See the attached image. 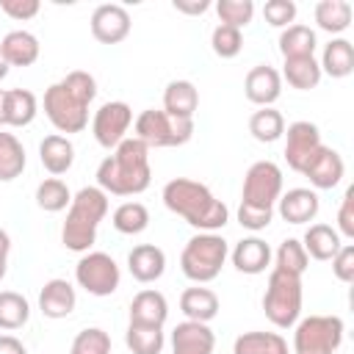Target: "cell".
<instances>
[{
	"label": "cell",
	"mask_w": 354,
	"mask_h": 354,
	"mask_svg": "<svg viewBox=\"0 0 354 354\" xmlns=\"http://www.w3.org/2000/svg\"><path fill=\"white\" fill-rule=\"evenodd\" d=\"M149 147L136 136H127L97 166V188L113 196H136L149 188Z\"/></svg>",
	"instance_id": "cell-1"
},
{
	"label": "cell",
	"mask_w": 354,
	"mask_h": 354,
	"mask_svg": "<svg viewBox=\"0 0 354 354\" xmlns=\"http://www.w3.org/2000/svg\"><path fill=\"white\" fill-rule=\"evenodd\" d=\"M163 205L177 213L180 218H185V224H191L199 232H216L230 221V210L221 199L213 196V191L191 177H174L163 185L160 194Z\"/></svg>",
	"instance_id": "cell-2"
},
{
	"label": "cell",
	"mask_w": 354,
	"mask_h": 354,
	"mask_svg": "<svg viewBox=\"0 0 354 354\" xmlns=\"http://www.w3.org/2000/svg\"><path fill=\"white\" fill-rule=\"evenodd\" d=\"M108 213V194L97 185L80 188L66 210V221L61 227V241L69 252L86 254L97 241V227Z\"/></svg>",
	"instance_id": "cell-3"
},
{
	"label": "cell",
	"mask_w": 354,
	"mask_h": 354,
	"mask_svg": "<svg viewBox=\"0 0 354 354\" xmlns=\"http://www.w3.org/2000/svg\"><path fill=\"white\" fill-rule=\"evenodd\" d=\"M227 254H230V246L218 232H196L183 246L180 268L191 282L205 285V282H213L221 274V266H224Z\"/></svg>",
	"instance_id": "cell-4"
},
{
	"label": "cell",
	"mask_w": 354,
	"mask_h": 354,
	"mask_svg": "<svg viewBox=\"0 0 354 354\" xmlns=\"http://www.w3.org/2000/svg\"><path fill=\"white\" fill-rule=\"evenodd\" d=\"M263 313L277 329L296 326L301 315V277L288 274L282 268H271L263 293Z\"/></svg>",
	"instance_id": "cell-5"
},
{
	"label": "cell",
	"mask_w": 354,
	"mask_h": 354,
	"mask_svg": "<svg viewBox=\"0 0 354 354\" xmlns=\"http://www.w3.org/2000/svg\"><path fill=\"white\" fill-rule=\"evenodd\" d=\"M136 138L144 141L149 149L163 147H183L194 136V119H174L163 108H147L133 122Z\"/></svg>",
	"instance_id": "cell-6"
},
{
	"label": "cell",
	"mask_w": 354,
	"mask_h": 354,
	"mask_svg": "<svg viewBox=\"0 0 354 354\" xmlns=\"http://www.w3.org/2000/svg\"><path fill=\"white\" fill-rule=\"evenodd\" d=\"M343 318L307 315L293 326V354H337L343 343Z\"/></svg>",
	"instance_id": "cell-7"
},
{
	"label": "cell",
	"mask_w": 354,
	"mask_h": 354,
	"mask_svg": "<svg viewBox=\"0 0 354 354\" xmlns=\"http://www.w3.org/2000/svg\"><path fill=\"white\" fill-rule=\"evenodd\" d=\"M44 113L50 119V124L64 136L69 133H80L88 124V105L75 97L61 80L47 86L44 91Z\"/></svg>",
	"instance_id": "cell-8"
},
{
	"label": "cell",
	"mask_w": 354,
	"mask_h": 354,
	"mask_svg": "<svg viewBox=\"0 0 354 354\" xmlns=\"http://www.w3.org/2000/svg\"><path fill=\"white\" fill-rule=\"evenodd\" d=\"M279 196H282V169L274 160H254L243 174L241 205L274 210Z\"/></svg>",
	"instance_id": "cell-9"
},
{
	"label": "cell",
	"mask_w": 354,
	"mask_h": 354,
	"mask_svg": "<svg viewBox=\"0 0 354 354\" xmlns=\"http://www.w3.org/2000/svg\"><path fill=\"white\" fill-rule=\"evenodd\" d=\"M119 266L105 252H86L75 266V282L91 296H111L119 288Z\"/></svg>",
	"instance_id": "cell-10"
},
{
	"label": "cell",
	"mask_w": 354,
	"mask_h": 354,
	"mask_svg": "<svg viewBox=\"0 0 354 354\" xmlns=\"http://www.w3.org/2000/svg\"><path fill=\"white\" fill-rule=\"evenodd\" d=\"M130 124H133V108L122 100H111L97 108L91 119V133L102 149H116L127 138Z\"/></svg>",
	"instance_id": "cell-11"
},
{
	"label": "cell",
	"mask_w": 354,
	"mask_h": 354,
	"mask_svg": "<svg viewBox=\"0 0 354 354\" xmlns=\"http://www.w3.org/2000/svg\"><path fill=\"white\" fill-rule=\"evenodd\" d=\"M282 136H285V160H288V166L293 171L301 174V169L307 166V160L324 147L321 130H318V124L301 119V122L288 124V130Z\"/></svg>",
	"instance_id": "cell-12"
},
{
	"label": "cell",
	"mask_w": 354,
	"mask_h": 354,
	"mask_svg": "<svg viewBox=\"0 0 354 354\" xmlns=\"http://www.w3.org/2000/svg\"><path fill=\"white\" fill-rule=\"evenodd\" d=\"M91 36L100 44H119L130 36V14L119 3H102L91 14Z\"/></svg>",
	"instance_id": "cell-13"
},
{
	"label": "cell",
	"mask_w": 354,
	"mask_h": 354,
	"mask_svg": "<svg viewBox=\"0 0 354 354\" xmlns=\"http://www.w3.org/2000/svg\"><path fill=\"white\" fill-rule=\"evenodd\" d=\"M243 94H246L249 102H254L260 108H271L279 100V94H282V77H279V72L274 66H268V64L252 66L246 72V77H243Z\"/></svg>",
	"instance_id": "cell-14"
},
{
	"label": "cell",
	"mask_w": 354,
	"mask_h": 354,
	"mask_svg": "<svg viewBox=\"0 0 354 354\" xmlns=\"http://www.w3.org/2000/svg\"><path fill=\"white\" fill-rule=\"evenodd\" d=\"M301 174L310 180L313 188L326 191V188H335V185L343 180V174H346V163H343V158H340L337 149H332V147H321V149L307 160V166L301 169Z\"/></svg>",
	"instance_id": "cell-15"
},
{
	"label": "cell",
	"mask_w": 354,
	"mask_h": 354,
	"mask_svg": "<svg viewBox=\"0 0 354 354\" xmlns=\"http://www.w3.org/2000/svg\"><path fill=\"white\" fill-rule=\"evenodd\" d=\"M216 335L207 324L183 321L171 332V354H213Z\"/></svg>",
	"instance_id": "cell-16"
},
{
	"label": "cell",
	"mask_w": 354,
	"mask_h": 354,
	"mask_svg": "<svg viewBox=\"0 0 354 354\" xmlns=\"http://www.w3.org/2000/svg\"><path fill=\"white\" fill-rule=\"evenodd\" d=\"M75 304H77V293H75L72 282H66V279H58V277L47 279L44 288L39 290V310L44 318H53V321L66 318V315H72Z\"/></svg>",
	"instance_id": "cell-17"
},
{
	"label": "cell",
	"mask_w": 354,
	"mask_h": 354,
	"mask_svg": "<svg viewBox=\"0 0 354 354\" xmlns=\"http://www.w3.org/2000/svg\"><path fill=\"white\" fill-rule=\"evenodd\" d=\"M277 210L288 224H307L318 216L321 202L313 188H290L277 199Z\"/></svg>",
	"instance_id": "cell-18"
},
{
	"label": "cell",
	"mask_w": 354,
	"mask_h": 354,
	"mask_svg": "<svg viewBox=\"0 0 354 354\" xmlns=\"http://www.w3.org/2000/svg\"><path fill=\"white\" fill-rule=\"evenodd\" d=\"M230 257H232V266H235L241 274L254 277V274H263V271L271 266V246H268L263 238L249 235V238H241V241L232 246Z\"/></svg>",
	"instance_id": "cell-19"
},
{
	"label": "cell",
	"mask_w": 354,
	"mask_h": 354,
	"mask_svg": "<svg viewBox=\"0 0 354 354\" xmlns=\"http://www.w3.org/2000/svg\"><path fill=\"white\" fill-rule=\"evenodd\" d=\"M127 268H130V274H133L136 282H144V285L147 282H155L166 271V254L155 243H138L127 254Z\"/></svg>",
	"instance_id": "cell-20"
},
{
	"label": "cell",
	"mask_w": 354,
	"mask_h": 354,
	"mask_svg": "<svg viewBox=\"0 0 354 354\" xmlns=\"http://www.w3.org/2000/svg\"><path fill=\"white\" fill-rule=\"evenodd\" d=\"M169 318V301L160 290L144 288L130 301V324H147V326H163Z\"/></svg>",
	"instance_id": "cell-21"
},
{
	"label": "cell",
	"mask_w": 354,
	"mask_h": 354,
	"mask_svg": "<svg viewBox=\"0 0 354 354\" xmlns=\"http://www.w3.org/2000/svg\"><path fill=\"white\" fill-rule=\"evenodd\" d=\"M0 53L6 58L8 66H30L39 61V53H41V44L39 39L30 33V30H8L0 41Z\"/></svg>",
	"instance_id": "cell-22"
},
{
	"label": "cell",
	"mask_w": 354,
	"mask_h": 354,
	"mask_svg": "<svg viewBox=\"0 0 354 354\" xmlns=\"http://www.w3.org/2000/svg\"><path fill=\"white\" fill-rule=\"evenodd\" d=\"M39 160H41V166H44L53 177L66 174V171L72 169V163H75V147H72V141H69L66 136L50 133V136H44L41 144H39Z\"/></svg>",
	"instance_id": "cell-23"
},
{
	"label": "cell",
	"mask_w": 354,
	"mask_h": 354,
	"mask_svg": "<svg viewBox=\"0 0 354 354\" xmlns=\"http://www.w3.org/2000/svg\"><path fill=\"white\" fill-rule=\"evenodd\" d=\"M218 296L210 290V288H202V285H194V288H185L180 293V310L185 315V321H199V324H210L216 315H218Z\"/></svg>",
	"instance_id": "cell-24"
},
{
	"label": "cell",
	"mask_w": 354,
	"mask_h": 354,
	"mask_svg": "<svg viewBox=\"0 0 354 354\" xmlns=\"http://www.w3.org/2000/svg\"><path fill=\"white\" fill-rule=\"evenodd\" d=\"M199 108V91L191 80H171L163 91V111L174 119H194Z\"/></svg>",
	"instance_id": "cell-25"
},
{
	"label": "cell",
	"mask_w": 354,
	"mask_h": 354,
	"mask_svg": "<svg viewBox=\"0 0 354 354\" xmlns=\"http://www.w3.org/2000/svg\"><path fill=\"white\" fill-rule=\"evenodd\" d=\"M3 113L8 127H28L39 113V100L28 88H6Z\"/></svg>",
	"instance_id": "cell-26"
},
{
	"label": "cell",
	"mask_w": 354,
	"mask_h": 354,
	"mask_svg": "<svg viewBox=\"0 0 354 354\" xmlns=\"http://www.w3.org/2000/svg\"><path fill=\"white\" fill-rule=\"evenodd\" d=\"M279 53L282 58H307V55H315V47H318V39H315V30L310 25H288L282 33H279Z\"/></svg>",
	"instance_id": "cell-27"
},
{
	"label": "cell",
	"mask_w": 354,
	"mask_h": 354,
	"mask_svg": "<svg viewBox=\"0 0 354 354\" xmlns=\"http://www.w3.org/2000/svg\"><path fill=\"white\" fill-rule=\"evenodd\" d=\"M301 246H304L307 257H313V260H332L343 243H340V235H337L335 227H329V224H310L304 238H301Z\"/></svg>",
	"instance_id": "cell-28"
},
{
	"label": "cell",
	"mask_w": 354,
	"mask_h": 354,
	"mask_svg": "<svg viewBox=\"0 0 354 354\" xmlns=\"http://www.w3.org/2000/svg\"><path fill=\"white\" fill-rule=\"evenodd\" d=\"M232 354H290L279 332H243L232 343Z\"/></svg>",
	"instance_id": "cell-29"
},
{
	"label": "cell",
	"mask_w": 354,
	"mask_h": 354,
	"mask_svg": "<svg viewBox=\"0 0 354 354\" xmlns=\"http://www.w3.org/2000/svg\"><path fill=\"white\" fill-rule=\"evenodd\" d=\"M321 72H326L329 77H348L354 72V47L348 39H332L318 61Z\"/></svg>",
	"instance_id": "cell-30"
},
{
	"label": "cell",
	"mask_w": 354,
	"mask_h": 354,
	"mask_svg": "<svg viewBox=\"0 0 354 354\" xmlns=\"http://www.w3.org/2000/svg\"><path fill=\"white\" fill-rule=\"evenodd\" d=\"M321 75L324 72H321L315 55H307V58H288L282 64V75L279 77H285L288 86H293L299 91H310V88H315L321 83Z\"/></svg>",
	"instance_id": "cell-31"
},
{
	"label": "cell",
	"mask_w": 354,
	"mask_h": 354,
	"mask_svg": "<svg viewBox=\"0 0 354 354\" xmlns=\"http://www.w3.org/2000/svg\"><path fill=\"white\" fill-rule=\"evenodd\" d=\"M25 147L14 133L0 130V183H11L25 171Z\"/></svg>",
	"instance_id": "cell-32"
},
{
	"label": "cell",
	"mask_w": 354,
	"mask_h": 354,
	"mask_svg": "<svg viewBox=\"0 0 354 354\" xmlns=\"http://www.w3.org/2000/svg\"><path fill=\"white\" fill-rule=\"evenodd\" d=\"M315 22L326 33H343L351 25V3L348 0H321L315 3Z\"/></svg>",
	"instance_id": "cell-33"
},
{
	"label": "cell",
	"mask_w": 354,
	"mask_h": 354,
	"mask_svg": "<svg viewBox=\"0 0 354 354\" xmlns=\"http://www.w3.org/2000/svg\"><path fill=\"white\" fill-rule=\"evenodd\" d=\"M124 343L133 354H160L163 351V326H147V324H127Z\"/></svg>",
	"instance_id": "cell-34"
},
{
	"label": "cell",
	"mask_w": 354,
	"mask_h": 354,
	"mask_svg": "<svg viewBox=\"0 0 354 354\" xmlns=\"http://www.w3.org/2000/svg\"><path fill=\"white\" fill-rule=\"evenodd\" d=\"M249 133L260 144H274L285 133V119H282V113L277 108H260L249 119Z\"/></svg>",
	"instance_id": "cell-35"
},
{
	"label": "cell",
	"mask_w": 354,
	"mask_h": 354,
	"mask_svg": "<svg viewBox=\"0 0 354 354\" xmlns=\"http://www.w3.org/2000/svg\"><path fill=\"white\" fill-rule=\"evenodd\" d=\"M111 224H113V230L122 232V235H138V232H144V230L149 227V210H147V205H141V202H122V205L113 210Z\"/></svg>",
	"instance_id": "cell-36"
},
{
	"label": "cell",
	"mask_w": 354,
	"mask_h": 354,
	"mask_svg": "<svg viewBox=\"0 0 354 354\" xmlns=\"http://www.w3.org/2000/svg\"><path fill=\"white\" fill-rule=\"evenodd\" d=\"M30 318V304L17 290H0V329L14 332L25 326Z\"/></svg>",
	"instance_id": "cell-37"
},
{
	"label": "cell",
	"mask_w": 354,
	"mask_h": 354,
	"mask_svg": "<svg viewBox=\"0 0 354 354\" xmlns=\"http://www.w3.org/2000/svg\"><path fill=\"white\" fill-rule=\"evenodd\" d=\"M72 202V191L66 188V183L61 177H47L36 185V205L47 213H58L66 210Z\"/></svg>",
	"instance_id": "cell-38"
},
{
	"label": "cell",
	"mask_w": 354,
	"mask_h": 354,
	"mask_svg": "<svg viewBox=\"0 0 354 354\" xmlns=\"http://www.w3.org/2000/svg\"><path fill=\"white\" fill-rule=\"evenodd\" d=\"M274 260H277L274 268H282V271L296 274V277H301V274L307 271V266H310V257H307V252H304V246H301L299 238H285V241L279 243Z\"/></svg>",
	"instance_id": "cell-39"
},
{
	"label": "cell",
	"mask_w": 354,
	"mask_h": 354,
	"mask_svg": "<svg viewBox=\"0 0 354 354\" xmlns=\"http://www.w3.org/2000/svg\"><path fill=\"white\" fill-rule=\"evenodd\" d=\"M69 354H111V335L100 326L80 329L69 346Z\"/></svg>",
	"instance_id": "cell-40"
},
{
	"label": "cell",
	"mask_w": 354,
	"mask_h": 354,
	"mask_svg": "<svg viewBox=\"0 0 354 354\" xmlns=\"http://www.w3.org/2000/svg\"><path fill=\"white\" fill-rule=\"evenodd\" d=\"M216 14L221 19V25L230 28H246L254 17V3L252 0H218L216 3Z\"/></svg>",
	"instance_id": "cell-41"
},
{
	"label": "cell",
	"mask_w": 354,
	"mask_h": 354,
	"mask_svg": "<svg viewBox=\"0 0 354 354\" xmlns=\"http://www.w3.org/2000/svg\"><path fill=\"white\" fill-rule=\"evenodd\" d=\"M210 47L218 58H235L243 47V33L238 28H230V25H216L213 33H210Z\"/></svg>",
	"instance_id": "cell-42"
},
{
	"label": "cell",
	"mask_w": 354,
	"mask_h": 354,
	"mask_svg": "<svg viewBox=\"0 0 354 354\" xmlns=\"http://www.w3.org/2000/svg\"><path fill=\"white\" fill-rule=\"evenodd\" d=\"M61 83H64L75 97H80L86 105H91V100L97 97V80H94V75H88V72H83V69H72L66 77H61Z\"/></svg>",
	"instance_id": "cell-43"
},
{
	"label": "cell",
	"mask_w": 354,
	"mask_h": 354,
	"mask_svg": "<svg viewBox=\"0 0 354 354\" xmlns=\"http://www.w3.org/2000/svg\"><path fill=\"white\" fill-rule=\"evenodd\" d=\"M263 17H266V22L271 28H282L285 30L296 19V3L293 0H268L263 6Z\"/></svg>",
	"instance_id": "cell-44"
},
{
	"label": "cell",
	"mask_w": 354,
	"mask_h": 354,
	"mask_svg": "<svg viewBox=\"0 0 354 354\" xmlns=\"http://www.w3.org/2000/svg\"><path fill=\"white\" fill-rule=\"evenodd\" d=\"M274 210H263V207H252V205H238V224L249 232H260L271 224Z\"/></svg>",
	"instance_id": "cell-45"
},
{
	"label": "cell",
	"mask_w": 354,
	"mask_h": 354,
	"mask_svg": "<svg viewBox=\"0 0 354 354\" xmlns=\"http://www.w3.org/2000/svg\"><path fill=\"white\" fill-rule=\"evenodd\" d=\"M39 0H0V11L17 22H25V19H33L39 14Z\"/></svg>",
	"instance_id": "cell-46"
},
{
	"label": "cell",
	"mask_w": 354,
	"mask_h": 354,
	"mask_svg": "<svg viewBox=\"0 0 354 354\" xmlns=\"http://www.w3.org/2000/svg\"><path fill=\"white\" fill-rule=\"evenodd\" d=\"M337 235L343 238H354V188H348L340 199V210H337Z\"/></svg>",
	"instance_id": "cell-47"
},
{
	"label": "cell",
	"mask_w": 354,
	"mask_h": 354,
	"mask_svg": "<svg viewBox=\"0 0 354 354\" xmlns=\"http://www.w3.org/2000/svg\"><path fill=\"white\" fill-rule=\"evenodd\" d=\"M332 274L340 282H351L354 279V246L351 243H343L337 249V254L332 257Z\"/></svg>",
	"instance_id": "cell-48"
},
{
	"label": "cell",
	"mask_w": 354,
	"mask_h": 354,
	"mask_svg": "<svg viewBox=\"0 0 354 354\" xmlns=\"http://www.w3.org/2000/svg\"><path fill=\"white\" fill-rule=\"evenodd\" d=\"M171 6H174V11H180V14L196 17V14H205V11L210 8V0H174Z\"/></svg>",
	"instance_id": "cell-49"
},
{
	"label": "cell",
	"mask_w": 354,
	"mask_h": 354,
	"mask_svg": "<svg viewBox=\"0 0 354 354\" xmlns=\"http://www.w3.org/2000/svg\"><path fill=\"white\" fill-rule=\"evenodd\" d=\"M0 354H28L25 343L14 335H0Z\"/></svg>",
	"instance_id": "cell-50"
},
{
	"label": "cell",
	"mask_w": 354,
	"mask_h": 354,
	"mask_svg": "<svg viewBox=\"0 0 354 354\" xmlns=\"http://www.w3.org/2000/svg\"><path fill=\"white\" fill-rule=\"evenodd\" d=\"M8 252H11V238H8V232L0 227V254L8 257Z\"/></svg>",
	"instance_id": "cell-51"
},
{
	"label": "cell",
	"mask_w": 354,
	"mask_h": 354,
	"mask_svg": "<svg viewBox=\"0 0 354 354\" xmlns=\"http://www.w3.org/2000/svg\"><path fill=\"white\" fill-rule=\"evenodd\" d=\"M3 102H6V88H0V127L6 124V113H3Z\"/></svg>",
	"instance_id": "cell-52"
},
{
	"label": "cell",
	"mask_w": 354,
	"mask_h": 354,
	"mask_svg": "<svg viewBox=\"0 0 354 354\" xmlns=\"http://www.w3.org/2000/svg\"><path fill=\"white\" fill-rule=\"evenodd\" d=\"M6 271H8V257H3V254H0V282H3Z\"/></svg>",
	"instance_id": "cell-53"
},
{
	"label": "cell",
	"mask_w": 354,
	"mask_h": 354,
	"mask_svg": "<svg viewBox=\"0 0 354 354\" xmlns=\"http://www.w3.org/2000/svg\"><path fill=\"white\" fill-rule=\"evenodd\" d=\"M8 69H11V66L6 64V58H3V53H0V80H3L6 75H8Z\"/></svg>",
	"instance_id": "cell-54"
}]
</instances>
